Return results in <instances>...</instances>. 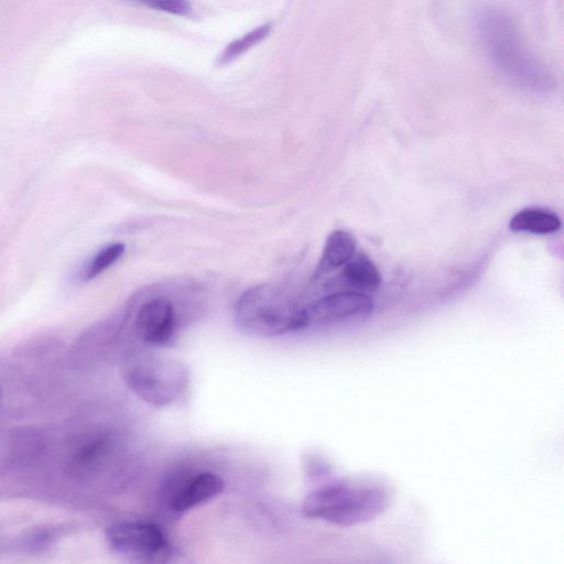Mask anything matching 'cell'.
Here are the masks:
<instances>
[{"instance_id": "5", "label": "cell", "mask_w": 564, "mask_h": 564, "mask_svg": "<svg viewBox=\"0 0 564 564\" xmlns=\"http://www.w3.org/2000/svg\"><path fill=\"white\" fill-rule=\"evenodd\" d=\"M106 541L112 552L133 562L163 563L172 553L164 531L151 522H116L107 528Z\"/></svg>"}, {"instance_id": "13", "label": "cell", "mask_w": 564, "mask_h": 564, "mask_svg": "<svg viewBox=\"0 0 564 564\" xmlns=\"http://www.w3.org/2000/svg\"><path fill=\"white\" fill-rule=\"evenodd\" d=\"M108 448V440L102 436L93 437L82 444L73 456L72 465L85 469L104 456Z\"/></svg>"}, {"instance_id": "3", "label": "cell", "mask_w": 564, "mask_h": 564, "mask_svg": "<svg viewBox=\"0 0 564 564\" xmlns=\"http://www.w3.org/2000/svg\"><path fill=\"white\" fill-rule=\"evenodd\" d=\"M235 318L246 332L257 336H278L308 325L306 307L275 284H259L247 290L236 303Z\"/></svg>"}, {"instance_id": "8", "label": "cell", "mask_w": 564, "mask_h": 564, "mask_svg": "<svg viewBox=\"0 0 564 564\" xmlns=\"http://www.w3.org/2000/svg\"><path fill=\"white\" fill-rule=\"evenodd\" d=\"M223 479L214 473H199L185 480L170 497V509L183 513L219 495Z\"/></svg>"}, {"instance_id": "9", "label": "cell", "mask_w": 564, "mask_h": 564, "mask_svg": "<svg viewBox=\"0 0 564 564\" xmlns=\"http://www.w3.org/2000/svg\"><path fill=\"white\" fill-rule=\"evenodd\" d=\"M357 242L352 235L344 230L333 231L326 239L318 263V273L344 267L354 256Z\"/></svg>"}, {"instance_id": "12", "label": "cell", "mask_w": 564, "mask_h": 564, "mask_svg": "<svg viewBox=\"0 0 564 564\" xmlns=\"http://www.w3.org/2000/svg\"><path fill=\"white\" fill-rule=\"evenodd\" d=\"M271 28V23H265L234 40L223 50L218 62L220 64H227L236 59L249 48L263 41L269 35Z\"/></svg>"}, {"instance_id": "15", "label": "cell", "mask_w": 564, "mask_h": 564, "mask_svg": "<svg viewBox=\"0 0 564 564\" xmlns=\"http://www.w3.org/2000/svg\"><path fill=\"white\" fill-rule=\"evenodd\" d=\"M56 538L57 533L55 529H34L21 538L19 546L28 552H39L47 549Z\"/></svg>"}, {"instance_id": "4", "label": "cell", "mask_w": 564, "mask_h": 564, "mask_svg": "<svg viewBox=\"0 0 564 564\" xmlns=\"http://www.w3.org/2000/svg\"><path fill=\"white\" fill-rule=\"evenodd\" d=\"M127 387L153 406H166L176 401L188 383L183 364L165 357L139 356L124 368Z\"/></svg>"}, {"instance_id": "17", "label": "cell", "mask_w": 564, "mask_h": 564, "mask_svg": "<svg viewBox=\"0 0 564 564\" xmlns=\"http://www.w3.org/2000/svg\"><path fill=\"white\" fill-rule=\"evenodd\" d=\"M0 401H1V390H0Z\"/></svg>"}, {"instance_id": "1", "label": "cell", "mask_w": 564, "mask_h": 564, "mask_svg": "<svg viewBox=\"0 0 564 564\" xmlns=\"http://www.w3.org/2000/svg\"><path fill=\"white\" fill-rule=\"evenodd\" d=\"M475 22L487 56L503 75L528 89L541 91L552 87L550 72L527 47L508 12L484 6L477 10Z\"/></svg>"}, {"instance_id": "16", "label": "cell", "mask_w": 564, "mask_h": 564, "mask_svg": "<svg viewBox=\"0 0 564 564\" xmlns=\"http://www.w3.org/2000/svg\"><path fill=\"white\" fill-rule=\"evenodd\" d=\"M143 7L174 15H188L192 6L188 0H131Z\"/></svg>"}, {"instance_id": "2", "label": "cell", "mask_w": 564, "mask_h": 564, "mask_svg": "<svg viewBox=\"0 0 564 564\" xmlns=\"http://www.w3.org/2000/svg\"><path fill=\"white\" fill-rule=\"evenodd\" d=\"M387 505V494L381 487L337 480L308 492L301 510L306 518L348 528L376 519Z\"/></svg>"}, {"instance_id": "6", "label": "cell", "mask_w": 564, "mask_h": 564, "mask_svg": "<svg viewBox=\"0 0 564 564\" xmlns=\"http://www.w3.org/2000/svg\"><path fill=\"white\" fill-rule=\"evenodd\" d=\"M373 308L372 300L366 294L346 291L319 299L306 307L308 325L311 323H334L350 319H364Z\"/></svg>"}, {"instance_id": "11", "label": "cell", "mask_w": 564, "mask_h": 564, "mask_svg": "<svg viewBox=\"0 0 564 564\" xmlns=\"http://www.w3.org/2000/svg\"><path fill=\"white\" fill-rule=\"evenodd\" d=\"M343 276L346 282L361 290L376 289L381 283V274L375 263L365 254H355L345 265Z\"/></svg>"}, {"instance_id": "10", "label": "cell", "mask_w": 564, "mask_h": 564, "mask_svg": "<svg viewBox=\"0 0 564 564\" xmlns=\"http://www.w3.org/2000/svg\"><path fill=\"white\" fill-rule=\"evenodd\" d=\"M561 219L550 210L543 208H525L518 212L510 220L512 231L546 235L556 232L561 228Z\"/></svg>"}, {"instance_id": "14", "label": "cell", "mask_w": 564, "mask_h": 564, "mask_svg": "<svg viewBox=\"0 0 564 564\" xmlns=\"http://www.w3.org/2000/svg\"><path fill=\"white\" fill-rule=\"evenodd\" d=\"M124 252V245L117 242L102 248L85 269V280H90L111 267Z\"/></svg>"}, {"instance_id": "7", "label": "cell", "mask_w": 564, "mask_h": 564, "mask_svg": "<svg viewBox=\"0 0 564 564\" xmlns=\"http://www.w3.org/2000/svg\"><path fill=\"white\" fill-rule=\"evenodd\" d=\"M176 328L172 302L159 296L143 304L137 313L135 330L142 341L152 346L171 343Z\"/></svg>"}]
</instances>
